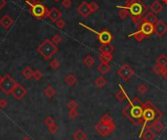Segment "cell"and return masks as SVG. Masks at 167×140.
Wrapping results in <instances>:
<instances>
[{
	"mask_svg": "<svg viewBox=\"0 0 167 140\" xmlns=\"http://www.w3.org/2000/svg\"><path fill=\"white\" fill-rule=\"evenodd\" d=\"M55 25L56 27H58L60 30H63L64 27H66V22H64L63 19H59L57 22H55Z\"/></svg>",
	"mask_w": 167,
	"mask_h": 140,
	"instance_id": "obj_38",
	"label": "cell"
},
{
	"mask_svg": "<svg viewBox=\"0 0 167 140\" xmlns=\"http://www.w3.org/2000/svg\"><path fill=\"white\" fill-rule=\"evenodd\" d=\"M156 64H158L162 68L167 67V56L164 54H161L158 58L156 59Z\"/></svg>",
	"mask_w": 167,
	"mask_h": 140,
	"instance_id": "obj_30",
	"label": "cell"
},
{
	"mask_svg": "<svg viewBox=\"0 0 167 140\" xmlns=\"http://www.w3.org/2000/svg\"><path fill=\"white\" fill-rule=\"evenodd\" d=\"M57 45L54 44L51 39H45L42 43H41L38 48H37V52H38L45 60H50L53 56L58 52Z\"/></svg>",
	"mask_w": 167,
	"mask_h": 140,
	"instance_id": "obj_5",
	"label": "cell"
},
{
	"mask_svg": "<svg viewBox=\"0 0 167 140\" xmlns=\"http://www.w3.org/2000/svg\"><path fill=\"white\" fill-rule=\"evenodd\" d=\"M48 129H49V132L51 134H55L59 131V127L56 124H54L52 125H50V127H48Z\"/></svg>",
	"mask_w": 167,
	"mask_h": 140,
	"instance_id": "obj_39",
	"label": "cell"
},
{
	"mask_svg": "<svg viewBox=\"0 0 167 140\" xmlns=\"http://www.w3.org/2000/svg\"><path fill=\"white\" fill-rule=\"evenodd\" d=\"M79 26H80V27H84V29H86V30H88V31H92L93 34H95L97 36H98V39H99V41L101 42V44L110 43L111 41H113V34H111L109 31H97L96 30L92 29V27H88V26L84 25V24H83V23H79Z\"/></svg>",
	"mask_w": 167,
	"mask_h": 140,
	"instance_id": "obj_6",
	"label": "cell"
},
{
	"mask_svg": "<svg viewBox=\"0 0 167 140\" xmlns=\"http://www.w3.org/2000/svg\"><path fill=\"white\" fill-rule=\"evenodd\" d=\"M6 5V0H0V10Z\"/></svg>",
	"mask_w": 167,
	"mask_h": 140,
	"instance_id": "obj_48",
	"label": "cell"
},
{
	"mask_svg": "<svg viewBox=\"0 0 167 140\" xmlns=\"http://www.w3.org/2000/svg\"><path fill=\"white\" fill-rule=\"evenodd\" d=\"M138 92L142 95L146 94V93L148 92V86L145 85V84H141L140 86L138 87Z\"/></svg>",
	"mask_w": 167,
	"mask_h": 140,
	"instance_id": "obj_40",
	"label": "cell"
},
{
	"mask_svg": "<svg viewBox=\"0 0 167 140\" xmlns=\"http://www.w3.org/2000/svg\"><path fill=\"white\" fill-rule=\"evenodd\" d=\"M77 13L79 14L80 16H82L83 18H87L92 13L89 4H88L86 1L82 2L80 5L77 7Z\"/></svg>",
	"mask_w": 167,
	"mask_h": 140,
	"instance_id": "obj_13",
	"label": "cell"
},
{
	"mask_svg": "<svg viewBox=\"0 0 167 140\" xmlns=\"http://www.w3.org/2000/svg\"><path fill=\"white\" fill-rule=\"evenodd\" d=\"M30 12L35 19L41 20V19L48 17L49 9L46 7L44 4H42L41 2H38V3H36L35 5L30 7Z\"/></svg>",
	"mask_w": 167,
	"mask_h": 140,
	"instance_id": "obj_7",
	"label": "cell"
},
{
	"mask_svg": "<svg viewBox=\"0 0 167 140\" xmlns=\"http://www.w3.org/2000/svg\"><path fill=\"white\" fill-rule=\"evenodd\" d=\"M141 138H144V140H155V131L150 127H147L145 131L143 132Z\"/></svg>",
	"mask_w": 167,
	"mask_h": 140,
	"instance_id": "obj_17",
	"label": "cell"
},
{
	"mask_svg": "<svg viewBox=\"0 0 167 140\" xmlns=\"http://www.w3.org/2000/svg\"><path fill=\"white\" fill-rule=\"evenodd\" d=\"M147 127H150V128H151L152 130H154V131L157 132V133H160L162 130H163L164 125L160 122V120H155L154 123H151L150 125H148Z\"/></svg>",
	"mask_w": 167,
	"mask_h": 140,
	"instance_id": "obj_16",
	"label": "cell"
},
{
	"mask_svg": "<svg viewBox=\"0 0 167 140\" xmlns=\"http://www.w3.org/2000/svg\"><path fill=\"white\" fill-rule=\"evenodd\" d=\"M72 137H73L74 140H85L86 137H87V135L84 131H83V130L78 129V130H76V131L73 132Z\"/></svg>",
	"mask_w": 167,
	"mask_h": 140,
	"instance_id": "obj_25",
	"label": "cell"
},
{
	"mask_svg": "<svg viewBox=\"0 0 167 140\" xmlns=\"http://www.w3.org/2000/svg\"><path fill=\"white\" fill-rule=\"evenodd\" d=\"M64 82L67 83L68 86H73L77 82V77L74 76L73 74H68L64 77Z\"/></svg>",
	"mask_w": 167,
	"mask_h": 140,
	"instance_id": "obj_22",
	"label": "cell"
},
{
	"mask_svg": "<svg viewBox=\"0 0 167 140\" xmlns=\"http://www.w3.org/2000/svg\"><path fill=\"white\" fill-rule=\"evenodd\" d=\"M38 2H39L38 0H26V5H29L30 7L35 5V4L38 3Z\"/></svg>",
	"mask_w": 167,
	"mask_h": 140,
	"instance_id": "obj_45",
	"label": "cell"
},
{
	"mask_svg": "<svg viewBox=\"0 0 167 140\" xmlns=\"http://www.w3.org/2000/svg\"><path fill=\"white\" fill-rule=\"evenodd\" d=\"M128 37H133V38L135 39L136 41H138V42H141V41L145 39L147 36H146L145 34H144L142 31H138L133 32V34H129Z\"/></svg>",
	"mask_w": 167,
	"mask_h": 140,
	"instance_id": "obj_24",
	"label": "cell"
},
{
	"mask_svg": "<svg viewBox=\"0 0 167 140\" xmlns=\"http://www.w3.org/2000/svg\"><path fill=\"white\" fill-rule=\"evenodd\" d=\"M2 79H3V77L0 74V83H1V81H2Z\"/></svg>",
	"mask_w": 167,
	"mask_h": 140,
	"instance_id": "obj_50",
	"label": "cell"
},
{
	"mask_svg": "<svg viewBox=\"0 0 167 140\" xmlns=\"http://www.w3.org/2000/svg\"><path fill=\"white\" fill-rule=\"evenodd\" d=\"M117 129V125L113 123V118L110 114L102 116L98 124H95V130L101 136H109Z\"/></svg>",
	"mask_w": 167,
	"mask_h": 140,
	"instance_id": "obj_4",
	"label": "cell"
},
{
	"mask_svg": "<svg viewBox=\"0 0 167 140\" xmlns=\"http://www.w3.org/2000/svg\"><path fill=\"white\" fill-rule=\"evenodd\" d=\"M51 40H52V42L54 44H59V43H61L62 41H63V37L60 35V34H54L52 36V38H51Z\"/></svg>",
	"mask_w": 167,
	"mask_h": 140,
	"instance_id": "obj_33",
	"label": "cell"
},
{
	"mask_svg": "<svg viewBox=\"0 0 167 140\" xmlns=\"http://www.w3.org/2000/svg\"><path fill=\"white\" fill-rule=\"evenodd\" d=\"M161 76L164 79H166L167 81V67L163 69V71H162V73H161Z\"/></svg>",
	"mask_w": 167,
	"mask_h": 140,
	"instance_id": "obj_47",
	"label": "cell"
},
{
	"mask_svg": "<svg viewBox=\"0 0 167 140\" xmlns=\"http://www.w3.org/2000/svg\"><path fill=\"white\" fill-rule=\"evenodd\" d=\"M139 31H142L147 37L151 36L152 34H155L154 24H151V23H147V22H142L141 24L139 25Z\"/></svg>",
	"mask_w": 167,
	"mask_h": 140,
	"instance_id": "obj_11",
	"label": "cell"
},
{
	"mask_svg": "<svg viewBox=\"0 0 167 140\" xmlns=\"http://www.w3.org/2000/svg\"><path fill=\"white\" fill-rule=\"evenodd\" d=\"M43 77V74L40 71H33V74H32V78H34L35 81H40L41 78Z\"/></svg>",
	"mask_w": 167,
	"mask_h": 140,
	"instance_id": "obj_37",
	"label": "cell"
},
{
	"mask_svg": "<svg viewBox=\"0 0 167 140\" xmlns=\"http://www.w3.org/2000/svg\"><path fill=\"white\" fill-rule=\"evenodd\" d=\"M129 103L124 107L122 114L130 120V123L138 127L143 124V112H144V102L138 97L133 98V100H128Z\"/></svg>",
	"mask_w": 167,
	"mask_h": 140,
	"instance_id": "obj_1",
	"label": "cell"
},
{
	"mask_svg": "<svg viewBox=\"0 0 167 140\" xmlns=\"http://www.w3.org/2000/svg\"><path fill=\"white\" fill-rule=\"evenodd\" d=\"M44 124L47 125V127H50V125H52L55 124V120L52 116H47L44 120Z\"/></svg>",
	"mask_w": 167,
	"mask_h": 140,
	"instance_id": "obj_35",
	"label": "cell"
},
{
	"mask_svg": "<svg viewBox=\"0 0 167 140\" xmlns=\"http://www.w3.org/2000/svg\"><path fill=\"white\" fill-rule=\"evenodd\" d=\"M32 74H33V70H32L29 66L25 67V69L23 70V72H22L23 77H24L26 79H30V78H32Z\"/></svg>",
	"mask_w": 167,
	"mask_h": 140,
	"instance_id": "obj_29",
	"label": "cell"
},
{
	"mask_svg": "<svg viewBox=\"0 0 167 140\" xmlns=\"http://www.w3.org/2000/svg\"><path fill=\"white\" fill-rule=\"evenodd\" d=\"M128 16H130V13L128 10H125V9H121L119 12H118V17L120 19H126Z\"/></svg>",
	"mask_w": 167,
	"mask_h": 140,
	"instance_id": "obj_36",
	"label": "cell"
},
{
	"mask_svg": "<svg viewBox=\"0 0 167 140\" xmlns=\"http://www.w3.org/2000/svg\"><path fill=\"white\" fill-rule=\"evenodd\" d=\"M53 1H54V2H59L60 0H53Z\"/></svg>",
	"mask_w": 167,
	"mask_h": 140,
	"instance_id": "obj_52",
	"label": "cell"
},
{
	"mask_svg": "<svg viewBox=\"0 0 167 140\" xmlns=\"http://www.w3.org/2000/svg\"><path fill=\"white\" fill-rule=\"evenodd\" d=\"M98 71L102 74H106L110 71V66L109 65V63H101L98 66Z\"/></svg>",
	"mask_w": 167,
	"mask_h": 140,
	"instance_id": "obj_27",
	"label": "cell"
},
{
	"mask_svg": "<svg viewBox=\"0 0 167 140\" xmlns=\"http://www.w3.org/2000/svg\"><path fill=\"white\" fill-rule=\"evenodd\" d=\"M115 47L110 43H105V44H101L99 47L100 53H113L114 51Z\"/></svg>",
	"mask_w": 167,
	"mask_h": 140,
	"instance_id": "obj_19",
	"label": "cell"
},
{
	"mask_svg": "<svg viewBox=\"0 0 167 140\" xmlns=\"http://www.w3.org/2000/svg\"><path fill=\"white\" fill-rule=\"evenodd\" d=\"M150 8H151V12H154L155 14H158V13H160L162 10H163V6H162V4L159 1L152 2Z\"/></svg>",
	"mask_w": 167,
	"mask_h": 140,
	"instance_id": "obj_23",
	"label": "cell"
},
{
	"mask_svg": "<svg viewBox=\"0 0 167 140\" xmlns=\"http://www.w3.org/2000/svg\"><path fill=\"white\" fill-rule=\"evenodd\" d=\"M62 5H63V7H64V8L68 9V8H71V7L72 2H71V0H63Z\"/></svg>",
	"mask_w": 167,
	"mask_h": 140,
	"instance_id": "obj_44",
	"label": "cell"
},
{
	"mask_svg": "<svg viewBox=\"0 0 167 140\" xmlns=\"http://www.w3.org/2000/svg\"><path fill=\"white\" fill-rule=\"evenodd\" d=\"M55 94H56V91L51 85H47L44 88V95L47 98H49V99H52L55 96Z\"/></svg>",
	"mask_w": 167,
	"mask_h": 140,
	"instance_id": "obj_26",
	"label": "cell"
},
{
	"mask_svg": "<svg viewBox=\"0 0 167 140\" xmlns=\"http://www.w3.org/2000/svg\"><path fill=\"white\" fill-rule=\"evenodd\" d=\"M118 86H119V89H118V91H117V95H115V97H117V99L118 101H120V102L124 101L125 99L129 100V97L127 96L126 92H125V90H124V88L122 87V85H121V84H118Z\"/></svg>",
	"mask_w": 167,
	"mask_h": 140,
	"instance_id": "obj_20",
	"label": "cell"
},
{
	"mask_svg": "<svg viewBox=\"0 0 167 140\" xmlns=\"http://www.w3.org/2000/svg\"><path fill=\"white\" fill-rule=\"evenodd\" d=\"M117 8L128 10L133 23L138 26L144 22V16L148 12V6L141 0H126L123 6H117Z\"/></svg>",
	"mask_w": 167,
	"mask_h": 140,
	"instance_id": "obj_2",
	"label": "cell"
},
{
	"mask_svg": "<svg viewBox=\"0 0 167 140\" xmlns=\"http://www.w3.org/2000/svg\"><path fill=\"white\" fill-rule=\"evenodd\" d=\"M26 93H27V90L26 89V88L22 84H20V83H17L16 86L14 87V89L12 90L11 94L14 98H15V99L22 100L23 98L26 95Z\"/></svg>",
	"mask_w": 167,
	"mask_h": 140,
	"instance_id": "obj_10",
	"label": "cell"
},
{
	"mask_svg": "<svg viewBox=\"0 0 167 140\" xmlns=\"http://www.w3.org/2000/svg\"><path fill=\"white\" fill-rule=\"evenodd\" d=\"M62 17V12L59 10L57 7H54L52 9H50L48 12V18L52 22H57L59 19H61Z\"/></svg>",
	"mask_w": 167,
	"mask_h": 140,
	"instance_id": "obj_14",
	"label": "cell"
},
{
	"mask_svg": "<svg viewBox=\"0 0 167 140\" xmlns=\"http://www.w3.org/2000/svg\"><path fill=\"white\" fill-rule=\"evenodd\" d=\"M68 116H69V118L74 120V119H76L77 118V116H78V111L76 109H73V110H69L68 112Z\"/></svg>",
	"mask_w": 167,
	"mask_h": 140,
	"instance_id": "obj_42",
	"label": "cell"
},
{
	"mask_svg": "<svg viewBox=\"0 0 167 140\" xmlns=\"http://www.w3.org/2000/svg\"><path fill=\"white\" fill-rule=\"evenodd\" d=\"M8 103H7V101L5 99H0V109H5L6 107H7Z\"/></svg>",
	"mask_w": 167,
	"mask_h": 140,
	"instance_id": "obj_46",
	"label": "cell"
},
{
	"mask_svg": "<svg viewBox=\"0 0 167 140\" xmlns=\"http://www.w3.org/2000/svg\"><path fill=\"white\" fill-rule=\"evenodd\" d=\"M162 1H163V3H165L166 5H167V0H162Z\"/></svg>",
	"mask_w": 167,
	"mask_h": 140,
	"instance_id": "obj_51",
	"label": "cell"
},
{
	"mask_svg": "<svg viewBox=\"0 0 167 140\" xmlns=\"http://www.w3.org/2000/svg\"><path fill=\"white\" fill-rule=\"evenodd\" d=\"M158 21L157 20V17H156V14H155L154 12H147V14L144 16V22H147V23H151V24H155V23Z\"/></svg>",
	"mask_w": 167,
	"mask_h": 140,
	"instance_id": "obj_18",
	"label": "cell"
},
{
	"mask_svg": "<svg viewBox=\"0 0 167 140\" xmlns=\"http://www.w3.org/2000/svg\"><path fill=\"white\" fill-rule=\"evenodd\" d=\"M106 83V78L103 76H100L95 79V85L98 88H103Z\"/></svg>",
	"mask_w": 167,
	"mask_h": 140,
	"instance_id": "obj_31",
	"label": "cell"
},
{
	"mask_svg": "<svg viewBox=\"0 0 167 140\" xmlns=\"http://www.w3.org/2000/svg\"><path fill=\"white\" fill-rule=\"evenodd\" d=\"M60 65H61V63H60V61L58 59H54L52 60L50 63H49V66L51 69H53V70H57L60 68Z\"/></svg>",
	"mask_w": 167,
	"mask_h": 140,
	"instance_id": "obj_32",
	"label": "cell"
},
{
	"mask_svg": "<svg viewBox=\"0 0 167 140\" xmlns=\"http://www.w3.org/2000/svg\"><path fill=\"white\" fill-rule=\"evenodd\" d=\"M22 140H31V139H30V138L29 136H25V137H24V138H23Z\"/></svg>",
	"mask_w": 167,
	"mask_h": 140,
	"instance_id": "obj_49",
	"label": "cell"
},
{
	"mask_svg": "<svg viewBox=\"0 0 167 140\" xmlns=\"http://www.w3.org/2000/svg\"><path fill=\"white\" fill-rule=\"evenodd\" d=\"M163 69H164V68H162L161 66H159L158 64H155V66H154V68H152V70H154V72H155L156 74H161L162 71H163Z\"/></svg>",
	"mask_w": 167,
	"mask_h": 140,
	"instance_id": "obj_41",
	"label": "cell"
},
{
	"mask_svg": "<svg viewBox=\"0 0 167 140\" xmlns=\"http://www.w3.org/2000/svg\"><path fill=\"white\" fill-rule=\"evenodd\" d=\"M67 107L69 109V110H73V109H77V107H78V104H77V102L75 100H69L68 102V104H67Z\"/></svg>",
	"mask_w": 167,
	"mask_h": 140,
	"instance_id": "obj_34",
	"label": "cell"
},
{
	"mask_svg": "<svg viewBox=\"0 0 167 140\" xmlns=\"http://www.w3.org/2000/svg\"><path fill=\"white\" fill-rule=\"evenodd\" d=\"M113 53H100L99 55V60L101 61V63H110V61H113Z\"/></svg>",
	"mask_w": 167,
	"mask_h": 140,
	"instance_id": "obj_21",
	"label": "cell"
},
{
	"mask_svg": "<svg viewBox=\"0 0 167 140\" xmlns=\"http://www.w3.org/2000/svg\"><path fill=\"white\" fill-rule=\"evenodd\" d=\"M134 74H135L134 73V70L127 64L122 65V66L117 70V74L124 81H128L129 79L134 76Z\"/></svg>",
	"mask_w": 167,
	"mask_h": 140,
	"instance_id": "obj_9",
	"label": "cell"
},
{
	"mask_svg": "<svg viewBox=\"0 0 167 140\" xmlns=\"http://www.w3.org/2000/svg\"><path fill=\"white\" fill-rule=\"evenodd\" d=\"M163 117V113L152 103L151 101L148 100L144 102V112H143V128L141 130L140 138L144 132V129H146L148 125H150L155 120H161Z\"/></svg>",
	"mask_w": 167,
	"mask_h": 140,
	"instance_id": "obj_3",
	"label": "cell"
},
{
	"mask_svg": "<svg viewBox=\"0 0 167 140\" xmlns=\"http://www.w3.org/2000/svg\"><path fill=\"white\" fill-rule=\"evenodd\" d=\"M154 27H155V34L158 37L163 36L167 32V25L163 21L158 20L154 25Z\"/></svg>",
	"mask_w": 167,
	"mask_h": 140,
	"instance_id": "obj_12",
	"label": "cell"
},
{
	"mask_svg": "<svg viewBox=\"0 0 167 140\" xmlns=\"http://www.w3.org/2000/svg\"><path fill=\"white\" fill-rule=\"evenodd\" d=\"M13 19L9 15H4L1 19H0V25H1L5 30H9L13 25Z\"/></svg>",
	"mask_w": 167,
	"mask_h": 140,
	"instance_id": "obj_15",
	"label": "cell"
},
{
	"mask_svg": "<svg viewBox=\"0 0 167 140\" xmlns=\"http://www.w3.org/2000/svg\"><path fill=\"white\" fill-rule=\"evenodd\" d=\"M89 6H90V9H91V12H92V13L96 12V11L99 9V5H98V4H97L95 1L90 2V3H89Z\"/></svg>",
	"mask_w": 167,
	"mask_h": 140,
	"instance_id": "obj_43",
	"label": "cell"
},
{
	"mask_svg": "<svg viewBox=\"0 0 167 140\" xmlns=\"http://www.w3.org/2000/svg\"><path fill=\"white\" fill-rule=\"evenodd\" d=\"M83 64H84L86 67L91 68L95 65V58L91 55H88L84 59H83Z\"/></svg>",
	"mask_w": 167,
	"mask_h": 140,
	"instance_id": "obj_28",
	"label": "cell"
},
{
	"mask_svg": "<svg viewBox=\"0 0 167 140\" xmlns=\"http://www.w3.org/2000/svg\"><path fill=\"white\" fill-rule=\"evenodd\" d=\"M17 83L18 82L10 76V74H6L5 76L3 77L1 83H0V89L5 93V94H11L12 90L14 89V87L16 86Z\"/></svg>",
	"mask_w": 167,
	"mask_h": 140,
	"instance_id": "obj_8",
	"label": "cell"
}]
</instances>
